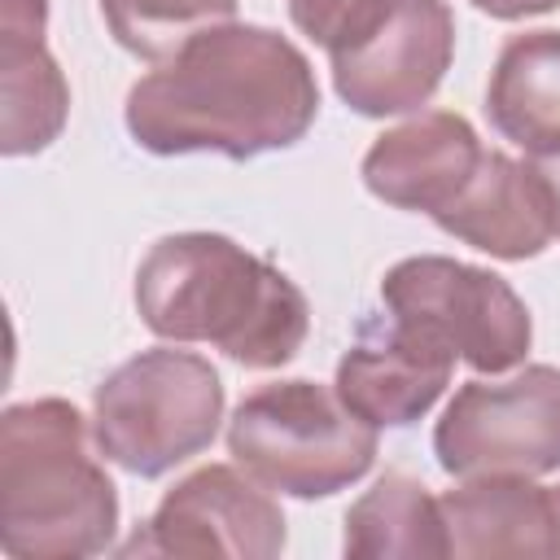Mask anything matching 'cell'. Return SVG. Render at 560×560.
Returning <instances> with one entry per match:
<instances>
[{
    "label": "cell",
    "instance_id": "cell-8",
    "mask_svg": "<svg viewBox=\"0 0 560 560\" xmlns=\"http://www.w3.org/2000/svg\"><path fill=\"white\" fill-rule=\"evenodd\" d=\"M451 61L455 13L446 0H381V9L328 52L341 105L363 118H394L429 105Z\"/></svg>",
    "mask_w": 560,
    "mask_h": 560
},
{
    "label": "cell",
    "instance_id": "cell-6",
    "mask_svg": "<svg viewBox=\"0 0 560 560\" xmlns=\"http://www.w3.org/2000/svg\"><path fill=\"white\" fill-rule=\"evenodd\" d=\"M446 477H547L560 468V368L525 363L512 381H464L433 429Z\"/></svg>",
    "mask_w": 560,
    "mask_h": 560
},
{
    "label": "cell",
    "instance_id": "cell-15",
    "mask_svg": "<svg viewBox=\"0 0 560 560\" xmlns=\"http://www.w3.org/2000/svg\"><path fill=\"white\" fill-rule=\"evenodd\" d=\"M486 118L529 158L560 149V31H521L499 48Z\"/></svg>",
    "mask_w": 560,
    "mask_h": 560
},
{
    "label": "cell",
    "instance_id": "cell-4",
    "mask_svg": "<svg viewBox=\"0 0 560 560\" xmlns=\"http://www.w3.org/2000/svg\"><path fill=\"white\" fill-rule=\"evenodd\" d=\"M228 451L276 494L328 499L372 472L376 424L354 416L319 381H271L236 402Z\"/></svg>",
    "mask_w": 560,
    "mask_h": 560
},
{
    "label": "cell",
    "instance_id": "cell-13",
    "mask_svg": "<svg viewBox=\"0 0 560 560\" xmlns=\"http://www.w3.org/2000/svg\"><path fill=\"white\" fill-rule=\"evenodd\" d=\"M48 0H0V153L48 149L70 118V83L44 44Z\"/></svg>",
    "mask_w": 560,
    "mask_h": 560
},
{
    "label": "cell",
    "instance_id": "cell-3",
    "mask_svg": "<svg viewBox=\"0 0 560 560\" xmlns=\"http://www.w3.org/2000/svg\"><path fill=\"white\" fill-rule=\"evenodd\" d=\"M118 490L66 398L13 402L0 416V547L13 560H83L114 547Z\"/></svg>",
    "mask_w": 560,
    "mask_h": 560
},
{
    "label": "cell",
    "instance_id": "cell-11",
    "mask_svg": "<svg viewBox=\"0 0 560 560\" xmlns=\"http://www.w3.org/2000/svg\"><path fill=\"white\" fill-rule=\"evenodd\" d=\"M481 153L486 149L468 118L451 109H420L372 140L359 175L376 201L433 219L464 192Z\"/></svg>",
    "mask_w": 560,
    "mask_h": 560
},
{
    "label": "cell",
    "instance_id": "cell-17",
    "mask_svg": "<svg viewBox=\"0 0 560 560\" xmlns=\"http://www.w3.org/2000/svg\"><path fill=\"white\" fill-rule=\"evenodd\" d=\"M101 18L118 48L158 66L197 35L236 22V0H101Z\"/></svg>",
    "mask_w": 560,
    "mask_h": 560
},
{
    "label": "cell",
    "instance_id": "cell-20",
    "mask_svg": "<svg viewBox=\"0 0 560 560\" xmlns=\"http://www.w3.org/2000/svg\"><path fill=\"white\" fill-rule=\"evenodd\" d=\"M481 13L499 18V22H521V18H534V13H551L560 9V0H472Z\"/></svg>",
    "mask_w": 560,
    "mask_h": 560
},
{
    "label": "cell",
    "instance_id": "cell-18",
    "mask_svg": "<svg viewBox=\"0 0 560 560\" xmlns=\"http://www.w3.org/2000/svg\"><path fill=\"white\" fill-rule=\"evenodd\" d=\"M284 4H289L293 26L306 39H315L324 52L341 48L381 9V0H284Z\"/></svg>",
    "mask_w": 560,
    "mask_h": 560
},
{
    "label": "cell",
    "instance_id": "cell-19",
    "mask_svg": "<svg viewBox=\"0 0 560 560\" xmlns=\"http://www.w3.org/2000/svg\"><path fill=\"white\" fill-rule=\"evenodd\" d=\"M529 166H534V175H538V184H542V192H547L551 228H556V236H560V149H556V153H538V158H529Z\"/></svg>",
    "mask_w": 560,
    "mask_h": 560
},
{
    "label": "cell",
    "instance_id": "cell-5",
    "mask_svg": "<svg viewBox=\"0 0 560 560\" xmlns=\"http://www.w3.org/2000/svg\"><path fill=\"white\" fill-rule=\"evenodd\" d=\"M223 424V381L210 359L153 346L118 363L92 394V442L131 477H162L201 455Z\"/></svg>",
    "mask_w": 560,
    "mask_h": 560
},
{
    "label": "cell",
    "instance_id": "cell-9",
    "mask_svg": "<svg viewBox=\"0 0 560 560\" xmlns=\"http://www.w3.org/2000/svg\"><path fill=\"white\" fill-rule=\"evenodd\" d=\"M289 542L284 512L262 481L241 464H206L175 481L144 529L122 542V556H228V560H276Z\"/></svg>",
    "mask_w": 560,
    "mask_h": 560
},
{
    "label": "cell",
    "instance_id": "cell-2",
    "mask_svg": "<svg viewBox=\"0 0 560 560\" xmlns=\"http://www.w3.org/2000/svg\"><path fill=\"white\" fill-rule=\"evenodd\" d=\"M140 324L175 346H214L241 368H284L306 332V293L267 258L219 232H175L136 267Z\"/></svg>",
    "mask_w": 560,
    "mask_h": 560
},
{
    "label": "cell",
    "instance_id": "cell-1",
    "mask_svg": "<svg viewBox=\"0 0 560 560\" xmlns=\"http://www.w3.org/2000/svg\"><path fill=\"white\" fill-rule=\"evenodd\" d=\"M319 114L306 52L271 26L228 22L158 61L127 92L122 118L144 153H223L232 162L298 144Z\"/></svg>",
    "mask_w": 560,
    "mask_h": 560
},
{
    "label": "cell",
    "instance_id": "cell-10",
    "mask_svg": "<svg viewBox=\"0 0 560 560\" xmlns=\"http://www.w3.org/2000/svg\"><path fill=\"white\" fill-rule=\"evenodd\" d=\"M455 350L429 328L385 315H363L350 350L337 359V398L376 429H407L433 411L455 372Z\"/></svg>",
    "mask_w": 560,
    "mask_h": 560
},
{
    "label": "cell",
    "instance_id": "cell-16",
    "mask_svg": "<svg viewBox=\"0 0 560 560\" xmlns=\"http://www.w3.org/2000/svg\"><path fill=\"white\" fill-rule=\"evenodd\" d=\"M341 551L350 560H442L446 556V521L442 503L424 481L407 472H385L372 490H363L346 512Z\"/></svg>",
    "mask_w": 560,
    "mask_h": 560
},
{
    "label": "cell",
    "instance_id": "cell-7",
    "mask_svg": "<svg viewBox=\"0 0 560 560\" xmlns=\"http://www.w3.org/2000/svg\"><path fill=\"white\" fill-rule=\"evenodd\" d=\"M381 302L398 319H411L442 337L472 372H512L525 363L534 319L521 293L490 267H472L446 254H416L385 271Z\"/></svg>",
    "mask_w": 560,
    "mask_h": 560
},
{
    "label": "cell",
    "instance_id": "cell-14",
    "mask_svg": "<svg viewBox=\"0 0 560 560\" xmlns=\"http://www.w3.org/2000/svg\"><path fill=\"white\" fill-rule=\"evenodd\" d=\"M433 223L446 236H455L490 258H503V262L538 258L556 236L551 206H547V192H542L529 158L516 162L499 149L481 153L464 192L442 214H433Z\"/></svg>",
    "mask_w": 560,
    "mask_h": 560
},
{
    "label": "cell",
    "instance_id": "cell-12",
    "mask_svg": "<svg viewBox=\"0 0 560 560\" xmlns=\"http://www.w3.org/2000/svg\"><path fill=\"white\" fill-rule=\"evenodd\" d=\"M446 556H542L560 560V486H534V477H472L446 490Z\"/></svg>",
    "mask_w": 560,
    "mask_h": 560
}]
</instances>
